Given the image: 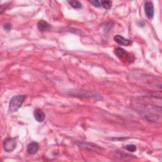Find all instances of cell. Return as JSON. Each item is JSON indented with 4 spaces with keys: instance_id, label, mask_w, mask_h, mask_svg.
<instances>
[{
    "instance_id": "ba28073f",
    "label": "cell",
    "mask_w": 162,
    "mask_h": 162,
    "mask_svg": "<svg viewBox=\"0 0 162 162\" xmlns=\"http://www.w3.org/2000/svg\"><path fill=\"white\" fill-rule=\"evenodd\" d=\"M115 54L116 55V56H118L119 59H122L124 57V56L127 54V53L124 49H122L121 48H118L115 50Z\"/></svg>"
},
{
    "instance_id": "4fadbf2b",
    "label": "cell",
    "mask_w": 162,
    "mask_h": 162,
    "mask_svg": "<svg viewBox=\"0 0 162 162\" xmlns=\"http://www.w3.org/2000/svg\"><path fill=\"white\" fill-rule=\"evenodd\" d=\"M11 24H10V23H7V24H5L4 26H3V28L5 30H7V31H9L11 29Z\"/></svg>"
},
{
    "instance_id": "8fae6325",
    "label": "cell",
    "mask_w": 162,
    "mask_h": 162,
    "mask_svg": "<svg viewBox=\"0 0 162 162\" xmlns=\"http://www.w3.org/2000/svg\"><path fill=\"white\" fill-rule=\"evenodd\" d=\"M125 149L130 152H135L136 151V146L134 144H128L125 146Z\"/></svg>"
},
{
    "instance_id": "5b68a950",
    "label": "cell",
    "mask_w": 162,
    "mask_h": 162,
    "mask_svg": "<svg viewBox=\"0 0 162 162\" xmlns=\"http://www.w3.org/2000/svg\"><path fill=\"white\" fill-rule=\"evenodd\" d=\"M39 145L36 142H32L27 146V152L30 155H35L38 153Z\"/></svg>"
},
{
    "instance_id": "6da1fadb",
    "label": "cell",
    "mask_w": 162,
    "mask_h": 162,
    "mask_svg": "<svg viewBox=\"0 0 162 162\" xmlns=\"http://www.w3.org/2000/svg\"><path fill=\"white\" fill-rule=\"evenodd\" d=\"M26 98V95H17L11 99L9 104V110L11 112H16L22 107Z\"/></svg>"
},
{
    "instance_id": "30bf717a",
    "label": "cell",
    "mask_w": 162,
    "mask_h": 162,
    "mask_svg": "<svg viewBox=\"0 0 162 162\" xmlns=\"http://www.w3.org/2000/svg\"><path fill=\"white\" fill-rule=\"evenodd\" d=\"M101 6H103L105 9H109L112 6V2L111 1H102L101 2Z\"/></svg>"
},
{
    "instance_id": "7c38bea8",
    "label": "cell",
    "mask_w": 162,
    "mask_h": 162,
    "mask_svg": "<svg viewBox=\"0 0 162 162\" xmlns=\"http://www.w3.org/2000/svg\"><path fill=\"white\" fill-rule=\"evenodd\" d=\"M89 2L93 5L96 8H99L101 6L100 2L98 1V0H93V1H89Z\"/></svg>"
},
{
    "instance_id": "52a82bcc",
    "label": "cell",
    "mask_w": 162,
    "mask_h": 162,
    "mask_svg": "<svg viewBox=\"0 0 162 162\" xmlns=\"http://www.w3.org/2000/svg\"><path fill=\"white\" fill-rule=\"evenodd\" d=\"M34 118L38 122H43L45 119V114L41 109H36L34 112Z\"/></svg>"
},
{
    "instance_id": "7a4b0ae2",
    "label": "cell",
    "mask_w": 162,
    "mask_h": 162,
    "mask_svg": "<svg viewBox=\"0 0 162 162\" xmlns=\"http://www.w3.org/2000/svg\"><path fill=\"white\" fill-rule=\"evenodd\" d=\"M17 138H7L3 143V148L5 151L8 153L13 152L17 146Z\"/></svg>"
},
{
    "instance_id": "3957f363",
    "label": "cell",
    "mask_w": 162,
    "mask_h": 162,
    "mask_svg": "<svg viewBox=\"0 0 162 162\" xmlns=\"http://www.w3.org/2000/svg\"><path fill=\"white\" fill-rule=\"evenodd\" d=\"M144 11L146 17L152 20L154 17V5L152 2H148L144 5Z\"/></svg>"
},
{
    "instance_id": "9c48e42d",
    "label": "cell",
    "mask_w": 162,
    "mask_h": 162,
    "mask_svg": "<svg viewBox=\"0 0 162 162\" xmlns=\"http://www.w3.org/2000/svg\"><path fill=\"white\" fill-rule=\"evenodd\" d=\"M68 4L75 9H80L83 7L82 3L79 1H68Z\"/></svg>"
},
{
    "instance_id": "8992f818",
    "label": "cell",
    "mask_w": 162,
    "mask_h": 162,
    "mask_svg": "<svg viewBox=\"0 0 162 162\" xmlns=\"http://www.w3.org/2000/svg\"><path fill=\"white\" fill-rule=\"evenodd\" d=\"M38 28L40 31L44 32L50 30L51 29V26L47 22L42 20L38 23Z\"/></svg>"
},
{
    "instance_id": "277c9868",
    "label": "cell",
    "mask_w": 162,
    "mask_h": 162,
    "mask_svg": "<svg viewBox=\"0 0 162 162\" xmlns=\"http://www.w3.org/2000/svg\"><path fill=\"white\" fill-rule=\"evenodd\" d=\"M114 41L120 45L124 46H129L132 44V41L128 39H126L120 35H116L114 38Z\"/></svg>"
}]
</instances>
